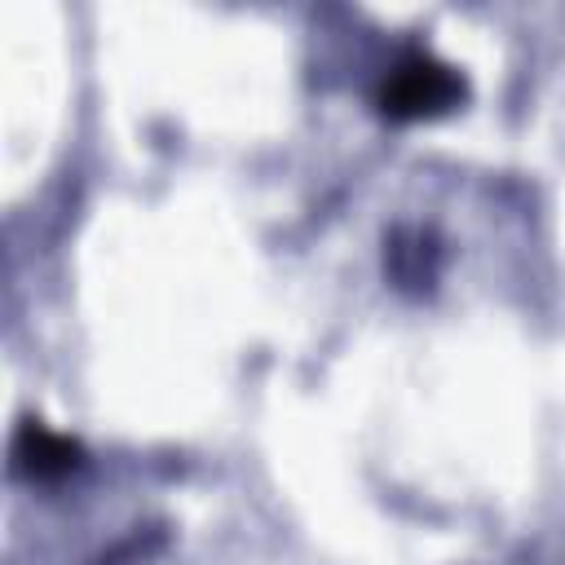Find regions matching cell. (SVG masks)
I'll use <instances>...</instances> for the list:
<instances>
[{
    "label": "cell",
    "mask_w": 565,
    "mask_h": 565,
    "mask_svg": "<svg viewBox=\"0 0 565 565\" xmlns=\"http://www.w3.org/2000/svg\"><path fill=\"white\" fill-rule=\"evenodd\" d=\"M459 97V79L450 75V66H437L428 57H411L393 71V79L384 84L380 102L388 115H433V110H446L450 102Z\"/></svg>",
    "instance_id": "1"
}]
</instances>
